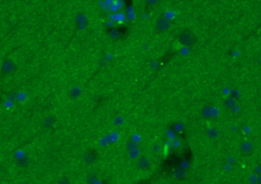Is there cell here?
<instances>
[{
    "label": "cell",
    "mask_w": 261,
    "mask_h": 184,
    "mask_svg": "<svg viewBox=\"0 0 261 184\" xmlns=\"http://www.w3.org/2000/svg\"><path fill=\"white\" fill-rule=\"evenodd\" d=\"M178 42L183 46H186V47H192L197 42V38L192 32L185 31L183 33H180V36H178Z\"/></svg>",
    "instance_id": "1"
},
{
    "label": "cell",
    "mask_w": 261,
    "mask_h": 184,
    "mask_svg": "<svg viewBox=\"0 0 261 184\" xmlns=\"http://www.w3.org/2000/svg\"><path fill=\"white\" fill-rule=\"evenodd\" d=\"M171 26V23L166 17H159L155 23V28L158 32H166L168 31Z\"/></svg>",
    "instance_id": "2"
},
{
    "label": "cell",
    "mask_w": 261,
    "mask_h": 184,
    "mask_svg": "<svg viewBox=\"0 0 261 184\" xmlns=\"http://www.w3.org/2000/svg\"><path fill=\"white\" fill-rule=\"evenodd\" d=\"M17 69V64L14 63V61L10 59H5L2 62V65H1V70L3 71L6 74H10V73H13Z\"/></svg>",
    "instance_id": "3"
},
{
    "label": "cell",
    "mask_w": 261,
    "mask_h": 184,
    "mask_svg": "<svg viewBox=\"0 0 261 184\" xmlns=\"http://www.w3.org/2000/svg\"><path fill=\"white\" fill-rule=\"evenodd\" d=\"M97 158H98L97 152L93 149L86 151L85 155H84V161H85V163L88 164V165H92V164L95 163L96 161H97Z\"/></svg>",
    "instance_id": "4"
},
{
    "label": "cell",
    "mask_w": 261,
    "mask_h": 184,
    "mask_svg": "<svg viewBox=\"0 0 261 184\" xmlns=\"http://www.w3.org/2000/svg\"><path fill=\"white\" fill-rule=\"evenodd\" d=\"M137 167L140 170H147L150 167V161L147 157L141 156L137 160Z\"/></svg>",
    "instance_id": "5"
},
{
    "label": "cell",
    "mask_w": 261,
    "mask_h": 184,
    "mask_svg": "<svg viewBox=\"0 0 261 184\" xmlns=\"http://www.w3.org/2000/svg\"><path fill=\"white\" fill-rule=\"evenodd\" d=\"M252 150H253V144H251L250 142H244L241 144V151L243 153H251Z\"/></svg>",
    "instance_id": "6"
},
{
    "label": "cell",
    "mask_w": 261,
    "mask_h": 184,
    "mask_svg": "<svg viewBox=\"0 0 261 184\" xmlns=\"http://www.w3.org/2000/svg\"><path fill=\"white\" fill-rule=\"evenodd\" d=\"M55 117L54 116H48V117H46L45 119H44V126H45L46 128H51L54 125L55 123Z\"/></svg>",
    "instance_id": "7"
},
{
    "label": "cell",
    "mask_w": 261,
    "mask_h": 184,
    "mask_svg": "<svg viewBox=\"0 0 261 184\" xmlns=\"http://www.w3.org/2000/svg\"><path fill=\"white\" fill-rule=\"evenodd\" d=\"M186 174H187L186 170H184V169H180V168H178V169L174 171V177H176L178 180L184 179V178L186 177Z\"/></svg>",
    "instance_id": "8"
},
{
    "label": "cell",
    "mask_w": 261,
    "mask_h": 184,
    "mask_svg": "<svg viewBox=\"0 0 261 184\" xmlns=\"http://www.w3.org/2000/svg\"><path fill=\"white\" fill-rule=\"evenodd\" d=\"M80 95H81V89L79 87H71V90L69 91V96H71V98H78L80 97Z\"/></svg>",
    "instance_id": "9"
},
{
    "label": "cell",
    "mask_w": 261,
    "mask_h": 184,
    "mask_svg": "<svg viewBox=\"0 0 261 184\" xmlns=\"http://www.w3.org/2000/svg\"><path fill=\"white\" fill-rule=\"evenodd\" d=\"M126 149L128 150L129 152H132V151H134V150L138 149V144H137V142H135L134 140H130V142H127Z\"/></svg>",
    "instance_id": "10"
},
{
    "label": "cell",
    "mask_w": 261,
    "mask_h": 184,
    "mask_svg": "<svg viewBox=\"0 0 261 184\" xmlns=\"http://www.w3.org/2000/svg\"><path fill=\"white\" fill-rule=\"evenodd\" d=\"M211 112H212V108L210 106H205L204 108L202 109V115L204 117H210L211 116Z\"/></svg>",
    "instance_id": "11"
},
{
    "label": "cell",
    "mask_w": 261,
    "mask_h": 184,
    "mask_svg": "<svg viewBox=\"0 0 261 184\" xmlns=\"http://www.w3.org/2000/svg\"><path fill=\"white\" fill-rule=\"evenodd\" d=\"M236 104V101L234 98H228V99L226 100V102H224V105H226V107H228V108H232V107H234Z\"/></svg>",
    "instance_id": "12"
},
{
    "label": "cell",
    "mask_w": 261,
    "mask_h": 184,
    "mask_svg": "<svg viewBox=\"0 0 261 184\" xmlns=\"http://www.w3.org/2000/svg\"><path fill=\"white\" fill-rule=\"evenodd\" d=\"M109 35L112 39H114V40H117V39L119 38V32L117 31V30H115V28H113V30H111V31L109 32Z\"/></svg>",
    "instance_id": "13"
},
{
    "label": "cell",
    "mask_w": 261,
    "mask_h": 184,
    "mask_svg": "<svg viewBox=\"0 0 261 184\" xmlns=\"http://www.w3.org/2000/svg\"><path fill=\"white\" fill-rule=\"evenodd\" d=\"M208 136H209V137H211V138H212V137L214 138V137L217 136V132H216L214 129H210V130L208 131Z\"/></svg>",
    "instance_id": "14"
},
{
    "label": "cell",
    "mask_w": 261,
    "mask_h": 184,
    "mask_svg": "<svg viewBox=\"0 0 261 184\" xmlns=\"http://www.w3.org/2000/svg\"><path fill=\"white\" fill-rule=\"evenodd\" d=\"M160 0H146V3L149 5H155L159 2Z\"/></svg>",
    "instance_id": "15"
},
{
    "label": "cell",
    "mask_w": 261,
    "mask_h": 184,
    "mask_svg": "<svg viewBox=\"0 0 261 184\" xmlns=\"http://www.w3.org/2000/svg\"><path fill=\"white\" fill-rule=\"evenodd\" d=\"M258 183H261V175L258 177Z\"/></svg>",
    "instance_id": "16"
}]
</instances>
